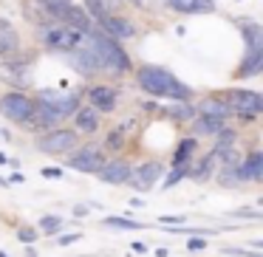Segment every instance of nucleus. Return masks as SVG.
Masks as SVG:
<instances>
[{"mask_svg": "<svg viewBox=\"0 0 263 257\" xmlns=\"http://www.w3.org/2000/svg\"><path fill=\"white\" fill-rule=\"evenodd\" d=\"M40 229H46L48 234H54L57 229H63V221H60L57 215H46V218L40 221Z\"/></svg>", "mask_w": 263, "mask_h": 257, "instance_id": "obj_27", "label": "nucleus"}, {"mask_svg": "<svg viewBox=\"0 0 263 257\" xmlns=\"http://www.w3.org/2000/svg\"><path fill=\"white\" fill-rule=\"evenodd\" d=\"M187 172H190V170H187V167H176V172H170V175H167V181H164V187H167V189H170V187H176V184H178V181H181V178H184V175H187Z\"/></svg>", "mask_w": 263, "mask_h": 257, "instance_id": "obj_29", "label": "nucleus"}, {"mask_svg": "<svg viewBox=\"0 0 263 257\" xmlns=\"http://www.w3.org/2000/svg\"><path fill=\"white\" fill-rule=\"evenodd\" d=\"M122 144H125V142H122V130H114V133H110V139H108V147L119 150Z\"/></svg>", "mask_w": 263, "mask_h": 257, "instance_id": "obj_32", "label": "nucleus"}, {"mask_svg": "<svg viewBox=\"0 0 263 257\" xmlns=\"http://www.w3.org/2000/svg\"><path fill=\"white\" fill-rule=\"evenodd\" d=\"M40 6L46 9L51 17H57V20H63V14L68 12V6H71V0H40Z\"/></svg>", "mask_w": 263, "mask_h": 257, "instance_id": "obj_25", "label": "nucleus"}, {"mask_svg": "<svg viewBox=\"0 0 263 257\" xmlns=\"http://www.w3.org/2000/svg\"><path fill=\"white\" fill-rule=\"evenodd\" d=\"M198 110L201 116H215V119H229V116H232V110H229V105L223 102V96L218 99V93L215 96H206V99H201L198 102Z\"/></svg>", "mask_w": 263, "mask_h": 257, "instance_id": "obj_14", "label": "nucleus"}, {"mask_svg": "<svg viewBox=\"0 0 263 257\" xmlns=\"http://www.w3.org/2000/svg\"><path fill=\"white\" fill-rule=\"evenodd\" d=\"M88 99L93 102V108H97V110H114L116 91H114V88H105V85H97V88L88 91Z\"/></svg>", "mask_w": 263, "mask_h": 257, "instance_id": "obj_15", "label": "nucleus"}, {"mask_svg": "<svg viewBox=\"0 0 263 257\" xmlns=\"http://www.w3.org/2000/svg\"><path fill=\"white\" fill-rule=\"evenodd\" d=\"M243 37H246V51H263V31H260V26L246 23L243 26Z\"/></svg>", "mask_w": 263, "mask_h": 257, "instance_id": "obj_21", "label": "nucleus"}, {"mask_svg": "<svg viewBox=\"0 0 263 257\" xmlns=\"http://www.w3.org/2000/svg\"><path fill=\"white\" fill-rule=\"evenodd\" d=\"M17 238L23 240V243H31V240H37V229H31V226H23L17 232Z\"/></svg>", "mask_w": 263, "mask_h": 257, "instance_id": "obj_31", "label": "nucleus"}, {"mask_svg": "<svg viewBox=\"0 0 263 257\" xmlns=\"http://www.w3.org/2000/svg\"><path fill=\"white\" fill-rule=\"evenodd\" d=\"M97 172H99V178H102L105 184H127L130 181L133 167L127 164V161H122V159H114V161H108V164H102Z\"/></svg>", "mask_w": 263, "mask_h": 257, "instance_id": "obj_11", "label": "nucleus"}, {"mask_svg": "<svg viewBox=\"0 0 263 257\" xmlns=\"http://www.w3.org/2000/svg\"><path fill=\"white\" fill-rule=\"evenodd\" d=\"M102 164H105V155L97 147H82L80 153H74L68 159V167L77 172H97Z\"/></svg>", "mask_w": 263, "mask_h": 257, "instance_id": "obj_9", "label": "nucleus"}, {"mask_svg": "<svg viewBox=\"0 0 263 257\" xmlns=\"http://www.w3.org/2000/svg\"><path fill=\"white\" fill-rule=\"evenodd\" d=\"M99 23H102V34L114 37V40H130V37L136 34V29H133L130 20L116 17V14H108V17H102Z\"/></svg>", "mask_w": 263, "mask_h": 257, "instance_id": "obj_12", "label": "nucleus"}, {"mask_svg": "<svg viewBox=\"0 0 263 257\" xmlns=\"http://www.w3.org/2000/svg\"><path fill=\"white\" fill-rule=\"evenodd\" d=\"M77 136H80V133L68 130V127H51L46 136L37 139V150H40V153H48V155L68 153V150H74L77 142H80Z\"/></svg>", "mask_w": 263, "mask_h": 257, "instance_id": "obj_4", "label": "nucleus"}, {"mask_svg": "<svg viewBox=\"0 0 263 257\" xmlns=\"http://www.w3.org/2000/svg\"><path fill=\"white\" fill-rule=\"evenodd\" d=\"M119 6L116 0H85V12H91L93 17H108V14H114V9Z\"/></svg>", "mask_w": 263, "mask_h": 257, "instance_id": "obj_20", "label": "nucleus"}, {"mask_svg": "<svg viewBox=\"0 0 263 257\" xmlns=\"http://www.w3.org/2000/svg\"><path fill=\"white\" fill-rule=\"evenodd\" d=\"M232 144H235V133L232 130H223V127H221V130L215 133V153H218V150L232 147Z\"/></svg>", "mask_w": 263, "mask_h": 257, "instance_id": "obj_26", "label": "nucleus"}, {"mask_svg": "<svg viewBox=\"0 0 263 257\" xmlns=\"http://www.w3.org/2000/svg\"><path fill=\"white\" fill-rule=\"evenodd\" d=\"M159 175H161V164L159 161H147V164H142L139 170L130 172V187L139 189V192H144V189H150L159 181Z\"/></svg>", "mask_w": 263, "mask_h": 257, "instance_id": "obj_10", "label": "nucleus"}, {"mask_svg": "<svg viewBox=\"0 0 263 257\" xmlns=\"http://www.w3.org/2000/svg\"><path fill=\"white\" fill-rule=\"evenodd\" d=\"M260 167H263V155L260 153H252L246 161H240L238 175L240 178H249V181H257V178H260Z\"/></svg>", "mask_w": 263, "mask_h": 257, "instance_id": "obj_19", "label": "nucleus"}, {"mask_svg": "<svg viewBox=\"0 0 263 257\" xmlns=\"http://www.w3.org/2000/svg\"><path fill=\"white\" fill-rule=\"evenodd\" d=\"M43 175H46V178H60L63 172H60L57 167H48V170H43Z\"/></svg>", "mask_w": 263, "mask_h": 257, "instance_id": "obj_34", "label": "nucleus"}, {"mask_svg": "<svg viewBox=\"0 0 263 257\" xmlns=\"http://www.w3.org/2000/svg\"><path fill=\"white\" fill-rule=\"evenodd\" d=\"M0 82L12 85L14 91H20V88H29V85H31V71H29V65H26V63H14V60L0 63Z\"/></svg>", "mask_w": 263, "mask_h": 257, "instance_id": "obj_8", "label": "nucleus"}, {"mask_svg": "<svg viewBox=\"0 0 263 257\" xmlns=\"http://www.w3.org/2000/svg\"><path fill=\"white\" fill-rule=\"evenodd\" d=\"M74 240H80V234H65V238H60V243L68 246V243H74Z\"/></svg>", "mask_w": 263, "mask_h": 257, "instance_id": "obj_35", "label": "nucleus"}, {"mask_svg": "<svg viewBox=\"0 0 263 257\" xmlns=\"http://www.w3.org/2000/svg\"><path fill=\"white\" fill-rule=\"evenodd\" d=\"M63 23L68 26V29H74L77 34H88V31H91V14H88L82 6L71 3V6H68V12L63 14Z\"/></svg>", "mask_w": 263, "mask_h": 257, "instance_id": "obj_13", "label": "nucleus"}, {"mask_svg": "<svg viewBox=\"0 0 263 257\" xmlns=\"http://www.w3.org/2000/svg\"><path fill=\"white\" fill-rule=\"evenodd\" d=\"M221 127L223 119H215V116H198L195 119V133H201V136H215Z\"/></svg>", "mask_w": 263, "mask_h": 257, "instance_id": "obj_23", "label": "nucleus"}, {"mask_svg": "<svg viewBox=\"0 0 263 257\" xmlns=\"http://www.w3.org/2000/svg\"><path fill=\"white\" fill-rule=\"evenodd\" d=\"M37 102H40V105H48V108H54V110H60L63 116H71L77 108H80V96H77V93L54 91V88H43Z\"/></svg>", "mask_w": 263, "mask_h": 257, "instance_id": "obj_7", "label": "nucleus"}, {"mask_svg": "<svg viewBox=\"0 0 263 257\" xmlns=\"http://www.w3.org/2000/svg\"><path fill=\"white\" fill-rule=\"evenodd\" d=\"M204 246H206V243H204V240H201V238H193V240H190V243H187V249H190V251H201V249H204Z\"/></svg>", "mask_w": 263, "mask_h": 257, "instance_id": "obj_33", "label": "nucleus"}, {"mask_svg": "<svg viewBox=\"0 0 263 257\" xmlns=\"http://www.w3.org/2000/svg\"><path fill=\"white\" fill-rule=\"evenodd\" d=\"M74 122H77V133H93L99 127V110L97 108H77L74 110Z\"/></svg>", "mask_w": 263, "mask_h": 257, "instance_id": "obj_16", "label": "nucleus"}, {"mask_svg": "<svg viewBox=\"0 0 263 257\" xmlns=\"http://www.w3.org/2000/svg\"><path fill=\"white\" fill-rule=\"evenodd\" d=\"M223 102L229 105L232 116H243V119H255L263 110V99L257 91H223Z\"/></svg>", "mask_w": 263, "mask_h": 257, "instance_id": "obj_3", "label": "nucleus"}, {"mask_svg": "<svg viewBox=\"0 0 263 257\" xmlns=\"http://www.w3.org/2000/svg\"><path fill=\"white\" fill-rule=\"evenodd\" d=\"M167 3L181 14H201V12H210L212 9L210 0H167Z\"/></svg>", "mask_w": 263, "mask_h": 257, "instance_id": "obj_18", "label": "nucleus"}, {"mask_svg": "<svg viewBox=\"0 0 263 257\" xmlns=\"http://www.w3.org/2000/svg\"><path fill=\"white\" fill-rule=\"evenodd\" d=\"M181 221H184V218H170V215L161 218V223H181Z\"/></svg>", "mask_w": 263, "mask_h": 257, "instance_id": "obj_36", "label": "nucleus"}, {"mask_svg": "<svg viewBox=\"0 0 263 257\" xmlns=\"http://www.w3.org/2000/svg\"><path fill=\"white\" fill-rule=\"evenodd\" d=\"M80 37L82 34H77L68 26H46L43 29V43L51 51H71V48L80 46Z\"/></svg>", "mask_w": 263, "mask_h": 257, "instance_id": "obj_6", "label": "nucleus"}, {"mask_svg": "<svg viewBox=\"0 0 263 257\" xmlns=\"http://www.w3.org/2000/svg\"><path fill=\"white\" fill-rule=\"evenodd\" d=\"M167 113L176 116V119H190V116H195V110L187 108V105H170V108H167Z\"/></svg>", "mask_w": 263, "mask_h": 257, "instance_id": "obj_28", "label": "nucleus"}, {"mask_svg": "<svg viewBox=\"0 0 263 257\" xmlns=\"http://www.w3.org/2000/svg\"><path fill=\"white\" fill-rule=\"evenodd\" d=\"M108 226H122V229H139L136 221H127V218H108Z\"/></svg>", "mask_w": 263, "mask_h": 257, "instance_id": "obj_30", "label": "nucleus"}, {"mask_svg": "<svg viewBox=\"0 0 263 257\" xmlns=\"http://www.w3.org/2000/svg\"><path fill=\"white\" fill-rule=\"evenodd\" d=\"M260 65H263V51H246V60L240 65L238 76H255L260 71Z\"/></svg>", "mask_w": 263, "mask_h": 257, "instance_id": "obj_22", "label": "nucleus"}, {"mask_svg": "<svg viewBox=\"0 0 263 257\" xmlns=\"http://www.w3.org/2000/svg\"><path fill=\"white\" fill-rule=\"evenodd\" d=\"M80 40L85 43V46L91 48V54L97 57L99 71H108V74H127V71H130V57H127V51L119 46V40H114V37H108V34H93V31L82 34Z\"/></svg>", "mask_w": 263, "mask_h": 257, "instance_id": "obj_1", "label": "nucleus"}, {"mask_svg": "<svg viewBox=\"0 0 263 257\" xmlns=\"http://www.w3.org/2000/svg\"><path fill=\"white\" fill-rule=\"evenodd\" d=\"M195 153V139H184L181 147L176 150V155H173V164L176 167H187V159Z\"/></svg>", "mask_w": 263, "mask_h": 257, "instance_id": "obj_24", "label": "nucleus"}, {"mask_svg": "<svg viewBox=\"0 0 263 257\" xmlns=\"http://www.w3.org/2000/svg\"><path fill=\"white\" fill-rule=\"evenodd\" d=\"M20 48V34L12 26H0V57H14Z\"/></svg>", "mask_w": 263, "mask_h": 257, "instance_id": "obj_17", "label": "nucleus"}, {"mask_svg": "<svg viewBox=\"0 0 263 257\" xmlns=\"http://www.w3.org/2000/svg\"><path fill=\"white\" fill-rule=\"evenodd\" d=\"M34 99H29L26 93L20 91H12L0 99V113L6 116L9 122H17V125H26V122L34 116Z\"/></svg>", "mask_w": 263, "mask_h": 257, "instance_id": "obj_5", "label": "nucleus"}, {"mask_svg": "<svg viewBox=\"0 0 263 257\" xmlns=\"http://www.w3.org/2000/svg\"><path fill=\"white\" fill-rule=\"evenodd\" d=\"M139 88L150 96H161V99H176V102H184L190 99V88L184 82H178L176 76L170 74L161 65H142L136 74Z\"/></svg>", "mask_w": 263, "mask_h": 257, "instance_id": "obj_2", "label": "nucleus"}, {"mask_svg": "<svg viewBox=\"0 0 263 257\" xmlns=\"http://www.w3.org/2000/svg\"><path fill=\"white\" fill-rule=\"evenodd\" d=\"M130 3H142V0H130Z\"/></svg>", "mask_w": 263, "mask_h": 257, "instance_id": "obj_37", "label": "nucleus"}]
</instances>
